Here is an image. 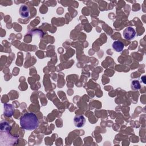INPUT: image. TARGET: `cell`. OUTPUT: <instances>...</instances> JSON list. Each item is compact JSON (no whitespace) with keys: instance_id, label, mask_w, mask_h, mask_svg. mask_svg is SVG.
<instances>
[{"instance_id":"obj_1","label":"cell","mask_w":146,"mask_h":146,"mask_svg":"<svg viewBox=\"0 0 146 146\" xmlns=\"http://www.w3.org/2000/svg\"><path fill=\"white\" fill-rule=\"evenodd\" d=\"M21 127L27 131H33L39 125V120L36 115L33 112H27L21 116L19 120Z\"/></svg>"},{"instance_id":"obj_2","label":"cell","mask_w":146,"mask_h":146,"mask_svg":"<svg viewBox=\"0 0 146 146\" xmlns=\"http://www.w3.org/2000/svg\"><path fill=\"white\" fill-rule=\"evenodd\" d=\"M135 30L132 27H127L123 32V36L127 40H132L135 38Z\"/></svg>"},{"instance_id":"obj_3","label":"cell","mask_w":146,"mask_h":146,"mask_svg":"<svg viewBox=\"0 0 146 146\" xmlns=\"http://www.w3.org/2000/svg\"><path fill=\"white\" fill-rule=\"evenodd\" d=\"M19 15L22 18H26L29 17L30 10L27 6L25 5H22L19 10Z\"/></svg>"},{"instance_id":"obj_4","label":"cell","mask_w":146,"mask_h":146,"mask_svg":"<svg viewBox=\"0 0 146 146\" xmlns=\"http://www.w3.org/2000/svg\"><path fill=\"white\" fill-rule=\"evenodd\" d=\"M74 124L76 127L80 128L84 125L86 119L83 115H78V116H76L74 117Z\"/></svg>"},{"instance_id":"obj_5","label":"cell","mask_w":146,"mask_h":146,"mask_svg":"<svg viewBox=\"0 0 146 146\" xmlns=\"http://www.w3.org/2000/svg\"><path fill=\"white\" fill-rule=\"evenodd\" d=\"M4 115L7 117H11L13 114V107L10 104H4Z\"/></svg>"},{"instance_id":"obj_6","label":"cell","mask_w":146,"mask_h":146,"mask_svg":"<svg viewBox=\"0 0 146 146\" xmlns=\"http://www.w3.org/2000/svg\"><path fill=\"white\" fill-rule=\"evenodd\" d=\"M112 46V48L116 52H121L123 50L124 47L123 43L120 41H119V40L113 42Z\"/></svg>"},{"instance_id":"obj_7","label":"cell","mask_w":146,"mask_h":146,"mask_svg":"<svg viewBox=\"0 0 146 146\" xmlns=\"http://www.w3.org/2000/svg\"><path fill=\"white\" fill-rule=\"evenodd\" d=\"M11 126L6 121H1L0 124L1 131H10L11 129Z\"/></svg>"},{"instance_id":"obj_8","label":"cell","mask_w":146,"mask_h":146,"mask_svg":"<svg viewBox=\"0 0 146 146\" xmlns=\"http://www.w3.org/2000/svg\"><path fill=\"white\" fill-rule=\"evenodd\" d=\"M131 87L133 90H139L141 88V86H140V83H139V80H133L131 83Z\"/></svg>"},{"instance_id":"obj_9","label":"cell","mask_w":146,"mask_h":146,"mask_svg":"<svg viewBox=\"0 0 146 146\" xmlns=\"http://www.w3.org/2000/svg\"><path fill=\"white\" fill-rule=\"evenodd\" d=\"M141 79H143V81L144 83H145V76H143V77H141Z\"/></svg>"}]
</instances>
